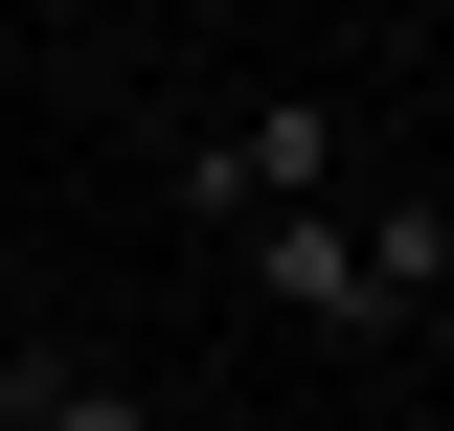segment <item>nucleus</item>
I'll return each mask as SVG.
<instances>
[{
	"mask_svg": "<svg viewBox=\"0 0 454 431\" xmlns=\"http://www.w3.org/2000/svg\"><path fill=\"white\" fill-rule=\"evenodd\" d=\"M182 205H205L227 250H250L273 205H340V137H318V91H250V114L205 137V160H182Z\"/></svg>",
	"mask_w": 454,
	"mask_h": 431,
	"instance_id": "1",
	"label": "nucleus"
},
{
	"mask_svg": "<svg viewBox=\"0 0 454 431\" xmlns=\"http://www.w3.org/2000/svg\"><path fill=\"white\" fill-rule=\"evenodd\" d=\"M250 272H273L295 318H387V295H364V205H273V227H250Z\"/></svg>",
	"mask_w": 454,
	"mask_h": 431,
	"instance_id": "2",
	"label": "nucleus"
},
{
	"mask_svg": "<svg viewBox=\"0 0 454 431\" xmlns=\"http://www.w3.org/2000/svg\"><path fill=\"white\" fill-rule=\"evenodd\" d=\"M0 431H160V409L114 364H68V341H23V364H0Z\"/></svg>",
	"mask_w": 454,
	"mask_h": 431,
	"instance_id": "3",
	"label": "nucleus"
},
{
	"mask_svg": "<svg viewBox=\"0 0 454 431\" xmlns=\"http://www.w3.org/2000/svg\"><path fill=\"white\" fill-rule=\"evenodd\" d=\"M364 295H387V318H409V295H454V205H432V182L364 205Z\"/></svg>",
	"mask_w": 454,
	"mask_h": 431,
	"instance_id": "4",
	"label": "nucleus"
}]
</instances>
